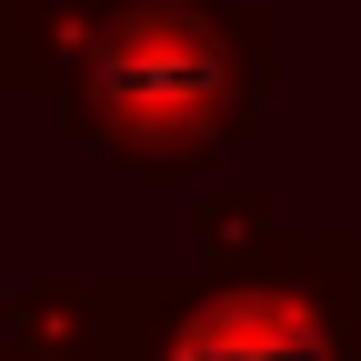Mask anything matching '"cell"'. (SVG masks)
Wrapping results in <instances>:
<instances>
[{"label": "cell", "mask_w": 361, "mask_h": 361, "mask_svg": "<svg viewBox=\"0 0 361 361\" xmlns=\"http://www.w3.org/2000/svg\"><path fill=\"white\" fill-rule=\"evenodd\" d=\"M281 101L271 0H101L71 80L51 90L61 141L130 191L201 180L251 151Z\"/></svg>", "instance_id": "6da1fadb"}, {"label": "cell", "mask_w": 361, "mask_h": 361, "mask_svg": "<svg viewBox=\"0 0 361 361\" xmlns=\"http://www.w3.org/2000/svg\"><path fill=\"white\" fill-rule=\"evenodd\" d=\"M121 361H361V311L331 231H281L251 261L111 281Z\"/></svg>", "instance_id": "7a4b0ae2"}, {"label": "cell", "mask_w": 361, "mask_h": 361, "mask_svg": "<svg viewBox=\"0 0 361 361\" xmlns=\"http://www.w3.org/2000/svg\"><path fill=\"white\" fill-rule=\"evenodd\" d=\"M0 361H121L111 281L80 271H30L0 291Z\"/></svg>", "instance_id": "3957f363"}, {"label": "cell", "mask_w": 361, "mask_h": 361, "mask_svg": "<svg viewBox=\"0 0 361 361\" xmlns=\"http://www.w3.org/2000/svg\"><path fill=\"white\" fill-rule=\"evenodd\" d=\"M180 231H191V261H251V251L281 241L291 221H281V201H271V180H211V171H201Z\"/></svg>", "instance_id": "277c9868"}, {"label": "cell", "mask_w": 361, "mask_h": 361, "mask_svg": "<svg viewBox=\"0 0 361 361\" xmlns=\"http://www.w3.org/2000/svg\"><path fill=\"white\" fill-rule=\"evenodd\" d=\"M331 251H341V281H351V311H361V231H331Z\"/></svg>", "instance_id": "5b68a950"}, {"label": "cell", "mask_w": 361, "mask_h": 361, "mask_svg": "<svg viewBox=\"0 0 361 361\" xmlns=\"http://www.w3.org/2000/svg\"><path fill=\"white\" fill-rule=\"evenodd\" d=\"M0 291H11V251H0Z\"/></svg>", "instance_id": "8992f818"}]
</instances>
